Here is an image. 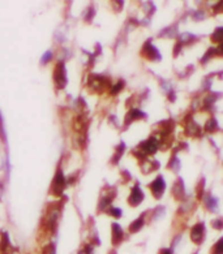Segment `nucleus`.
Instances as JSON below:
<instances>
[{
	"label": "nucleus",
	"mask_w": 223,
	"mask_h": 254,
	"mask_svg": "<svg viewBox=\"0 0 223 254\" xmlns=\"http://www.w3.org/2000/svg\"><path fill=\"white\" fill-rule=\"evenodd\" d=\"M63 209V203L62 202H51L45 212H43L42 219H41V227L42 230L49 233H55L58 228V223L60 219V214Z\"/></svg>",
	"instance_id": "f257e3e1"
},
{
	"label": "nucleus",
	"mask_w": 223,
	"mask_h": 254,
	"mask_svg": "<svg viewBox=\"0 0 223 254\" xmlns=\"http://www.w3.org/2000/svg\"><path fill=\"white\" fill-rule=\"evenodd\" d=\"M111 85L110 78L103 76V74L90 73L86 78V87L91 93H95V94H102L103 91L110 90Z\"/></svg>",
	"instance_id": "f03ea898"
},
{
	"label": "nucleus",
	"mask_w": 223,
	"mask_h": 254,
	"mask_svg": "<svg viewBox=\"0 0 223 254\" xmlns=\"http://www.w3.org/2000/svg\"><path fill=\"white\" fill-rule=\"evenodd\" d=\"M53 84L58 91L64 90L68 84V73H67L64 60L56 62L55 66L53 68Z\"/></svg>",
	"instance_id": "7ed1b4c3"
},
{
	"label": "nucleus",
	"mask_w": 223,
	"mask_h": 254,
	"mask_svg": "<svg viewBox=\"0 0 223 254\" xmlns=\"http://www.w3.org/2000/svg\"><path fill=\"white\" fill-rule=\"evenodd\" d=\"M67 187H68V183H67V178L66 175H64V171L63 168L59 167L56 170L53 181H51V185H50V194L60 198V197L64 194Z\"/></svg>",
	"instance_id": "20e7f679"
},
{
	"label": "nucleus",
	"mask_w": 223,
	"mask_h": 254,
	"mask_svg": "<svg viewBox=\"0 0 223 254\" xmlns=\"http://www.w3.org/2000/svg\"><path fill=\"white\" fill-rule=\"evenodd\" d=\"M145 198V194H144L143 189L140 187L139 184H135L133 185V188L131 189V193L128 195V205L132 206V207H137V206L141 203Z\"/></svg>",
	"instance_id": "39448f33"
},
{
	"label": "nucleus",
	"mask_w": 223,
	"mask_h": 254,
	"mask_svg": "<svg viewBox=\"0 0 223 254\" xmlns=\"http://www.w3.org/2000/svg\"><path fill=\"white\" fill-rule=\"evenodd\" d=\"M149 189L151 191V194L155 197L157 199H159L164 193V189H166V183H164V179L162 176H157L151 181V184H149Z\"/></svg>",
	"instance_id": "423d86ee"
},
{
	"label": "nucleus",
	"mask_w": 223,
	"mask_h": 254,
	"mask_svg": "<svg viewBox=\"0 0 223 254\" xmlns=\"http://www.w3.org/2000/svg\"><path fill=\"white\" fill-rule=\"evenodd\" d=\"M191 240L196 245H201L205 240V226L202 223H197L191 228Z\"/></svg>",
	"instance_id": "0eeeda50"
},
{
	"label": "nucleus",
	"mask_w": 223,
	"mask_h": 254,
	"mask_svg": "<svg viewBox=\"0 0 223 254\" xmlns=\"http://www.w3.org/2000/svg\"><path fill=\"white\" fill-rule=\"evenodd\" d=\"M124 237H126V235H124V231H123V228L120 227V224L116 222L111 223V243L114 247H119L120 244L124 241Z\"/></svg>",
	"instance_id": "6e6552de"
},
{
	"label": "nucleus",
	"mask_w": 223,
	"mask_h": 254,
	"mask_svg": "<svg viewBox=\"0 0 223 254\" xmlns=\"http://www.w3.org/2000/svg\"><path fill=\"white\" fill-rule=\"evenodd\" d=\"M144 118H147V115H145L141 110H139V108H131V110L127 112L126 119H124V126L128 127L129 124H132V123L135 122H139V120H141V119Z\"/></svg>",
	"instance_id": "1a4fd4ad"
},
{
	"label": "nucleus",
	"mask_w": 223,
	"mask_h": 254,
	"mask_svg": "<svg viewBox=\"0 0 223 254\" xmlns=\"http://www.w3.org/2000/svg\"><path fill=\"white\" fill-rule=\"evenodd\" d=\"M114 201V194H110V193H105V194L101 195V198L98 201L97 210L98 212H106L110 207H111V203Z\"/></svg>",
	"instance_id": "9d476101"
},
{
	"label": "nucleus",
	"mask_w": 223,
	"mask_h": 254,
	"mask_svg": "<svg viewBox=\"0 0 223 254\" xmlns=\"http://www.w3.org/2000/svg\"><path fill=\"white\" fill-rule=\"evenodd\" d=\"M143 55L145 56L148 60H151V62H157V60L160 59L159 51H158L153 45H150V43H145V45H144Z\"/></svg>",
	"instance_id": "9b49d317"
},
{
	"label": "nucleus",
	"mask_w": 223,
	"mask_h": 254,
	"mask_svg": "<svg viewBox=\"0 0 223 254\" xmlns=\"http://www.w3.org/2000/svg\"><path fill=\"white\" fill-rule=\"evenodd\" d=\"M144 224H145V215L139 216L137 219H135L132 223H131V224H129V227H128L129 233H137L139 231H141V228L144 227Z\"/></svg>",
	"instance_id": "f8f14e48"
},
{
	"label": "nucleus",
	"mask_w": 223,
	"mask_h": 254,
	"mask_svg": "<svg viewBox=\"0 0 223 254\" xmlns=\"http://www.w3.org/2000/svg\"><path fill=\"white\" fill-rule=\"evenodd\" d=\"M124 150H126V145L123 142H120L118 145L115 150V154H114V158H112V164H118V162L120 160V158L123 157V154H124Z\"/></svg>",
	"instance_id": "ddd939ff"
},
{
	"label": "nucleus",
	"mask_w": 223,
	"mask_h": 254,
	"mask_svg": "<svg viewBox=\"0 0 223 254\" xmlns=\"http://www.w3.org/2000/svg\"><path fill=\"white\" fill-rule=\"evenodd\" d=\"M172 193H174L175 198H178V199L183 198V195H184V187H183L181 180L176 181V184L174 185V189H172Z\"/></svg>",
	"instance_id": "4468645a"
},
{
	"label": "nucleus",
	"mask_w": 223,
	"mask_h": 254,
	"mask_svg": "<svg viewBox=\"0 0 223 254\" xmlns=\"http://www.w3.org/2000/svg\"><path fill=\"white\" fill-rule=\"evenodd\" d=\"M123 89H124V81H118L115 84H112L111 87H110V94L114 97V95H118L119 93H122Z\"/></svg>",
	"instance_id": "2eb2a0df"
},
{
	"label": "nucleus",
	"mask_w": 223,
	"mask_h": 254,
	"mask_svg": "<svg viewBox=\"0 0 223 254\" xmlns=\"http://www.w3.org/2000/svg\"><path fill=\"white\" fill-rule=\"evenodd\" d=\"M53 60H54V51L49 50V51H46V53L42 55V58H41V64H42V65H49Z\"/></svg>",
	"instance_id": "dca6fc26"
},
{
	"label": "nucleus",
	"mask_w": 223,
	"mask_h": 254,
	"mask_svg": "<svg viewBox=\"0 0 223 254\" xmlns=\"http://www.w3.org/2000/svg\"><path fill=\"white\" fill-rule=\"evenodd\" d=\"M106 214L110 216H112V218H115V219H119V218H122L123 215V211L122 209H119V207H115V206H111L110 209L106 211Z\"/></svg>",
	"instance_id": "f3484780"
},
{
	"label": "nucleus",
	"mask_w": 223,
	"mask_h": 254,
	"mask_svg": "<svg viewBox=\"0 0 223 254\" xmlns=\"http://www.w3.org/2000/svg\"><path fill=\"white\" fill-rule=\"evenodd\" d=\"M217 129H218V123H217L216 119H209L205 124V130L209 133L216 132Z\"/></svg>",
	"instance_id": "a211bd4d"
},
{
	"label": "nucleus",
	"mask_w": 223,
	"mask_h": 254,
	"mask_svg": "<svg viewBox=\"0 0 223 254\" xmlns=\"http://www.w3.org/2000/svg\"><path fill=\"white\" fill-rule=\"evenodd\" d=\"M212 254H223V237L214 244V247L212 248Z\"/></svg>",
	"instance_id": "6ab92c4d"
},
{
	"label": "nucleus",
	"mask_w": 223,
	"mask_h": 254,
	"mask_svg": "<svg viewBox=\"0 0 223 254\" xmlns=\"http://www.w3.org/2000/svg\"><path fill=\"white\" fill-rule=\"evenodd\" d=\"M0 139L3 142H7V133H5V128H4V122L3 116H1V112H0Z\"/></svg>",
	"instance_id": "aec40b11"
},
{
	"label": "nucleus",
	"mask_w": 223,
	"mask_h": 254,
	"mask_svg": "<svg viewBox=\"0 0 223 254\" xmlns=\"http://www.w3.org/2000/svg\"><path fill=\"white\" fill-rule=\"evenodd\" d=\"M212 39L214 42H222L223 43V28L217 29L216 32L213 33Z\"/></svg>",
	"instance_id": "412c9836"
},
{
	"label": "nucleus",
	"mask_w": 223,
	"mask_h": 254,
	"mask_svg": "<svg viewBox=\"0 0 223 254\" xmlns=\"http://www.w3.org/2000/svg\"><path fill=\"white\" fill-rule=\"evenodd\" d=\"M205 202V206L210 210V211H214V210H217V207H218V205H217V199L213 198V197H209Z\"/></svg>",
	"instance_id": "4be33fe9"
},
{
	"label": "nucleus",
	"mask_w": 223,
	"mask_h": 254,
	"mask_svg": "<svg viewBox=\"0 0 223 254\" xmlns=\"http://www.w3.org/2000/svg\"><path fill=\"white\" fill-rule=\"evenodd\" d=\"M84 254H94V245L93 244H86L82 249Z\"/></svg>",
	"instance_id": "5701e85b"
},
{
	"label": "nucleus",
	"mask_w": 223,
	"mask_h": 254,
	"mask_svg": "<svg viewBox=\"0 0 223 254\" xmlns=\"http://www.w3.org/2000/svg\"><path fill=\"white\" fill-rule=\"evenodd\" d=\"M168 167L172 168V170L178 171L179 167H180V163H179V159H176V158H174V159H171L170 164H168Z\"/></svg>",
	"instance_id": "b1692460"
},
{
	"label": "nucleus",
	"mask_w": 223,
	"mask_h": 254,
	"mask_svg": "<svg viewBox=\"0 0 223 254\" xmlns=\"http://www.w3.org/2000/svg\"><path fill=\"white\" fill-rule=\"evenodd\" d=\"M213 227L217 230H222L223 228V219H216L213 220Z\"/></svg>",
	"instance_id": "393cba45"
},
{
	"label": "nucleus",
	"mask_w": 223,
	"mask_h": 254,
	"mask_svg": "<svg viewBox=\"0 0 223 254\" xmlns=\"http://www.w3.org/2000/svg\"><path fill=\"white\" fill-rule=\"evenodd\" d=\"M159 254H172L171 249H167V248H163V249H160Z\"/></svg>",
	"instance_id": "a878e982"
},
{
	"label": "nucleus",
	"mask_w": 223,
	"mask_h": 254,
	"mask_svg": "<svg viewBox=\"0 0 223 254\" xmlns=\"http://www.w3.org/2000/svg\"><path fill=\"white\" fill-rule=\"evenodd\" d=\"M216 51H217V54H218V55L223 56V43L220 46V47H218V49L216 50Z\"/></svg>",
	"instance_id": "bb28decb"
},
{
	"label": "nucleus",
	"mask_w": 223,
	"mask_h": 254,
	"mask_svg": "<svg viewBox=\"0 0 223 254\" xmlns=\"http://www.w3.org/2000/svg\"><path fill=\"white\" fill-rule=\"evenodd\" d=\"M3 193H4V185L3 183L0 181V199H1V197H3Z\"/></svg>",
	"instance_id": "cd10ccee"
},
{
	"label": "nucleus",
	"mask_w": 223,
	"mask_h": 254,
	"mask_svg": "<svg viewBox=\"0 0 223 254\" xmlns=\"http://www.w3.org/2000/svg\"><path fill=\"white\" fill-rule=\"evenodd\" d=\"M110 254H116V252H111V253H110Z\"/></svg>",
	"instance_id": "c85d7f7f"
}]
</instances>
